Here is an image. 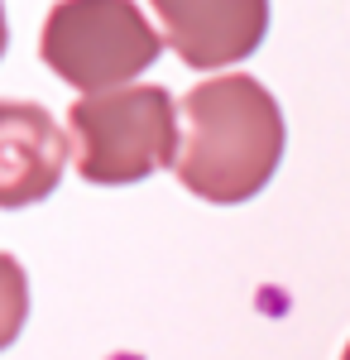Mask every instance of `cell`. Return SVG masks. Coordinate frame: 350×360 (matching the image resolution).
I'll list each match as a JSON object with an SVG mask.
<instances>
[{"mask_svg": "<svg viewBox=\"0 0 350 360\" xmlns=\"http://www.w3.org/2000/svg\"><path fill=\"white\" fill-rule=\"evenodd\" d=\"M188 120L173 173L202 202H249L283 164V111L249 72H216L178 101Z\"/></svg>", "mask_w": 350, "mask_h": 360, "instance_id": "cell-1", "label": "cell"}, {"mask_svg": "<svg viewBox=\"0 0 350 360\" xmlns=\"http://www.w3.org/2000/svg\"><path fill=\"white\" fill-rule=\"evenodd\" d=\"M178 101L159 82H125L67 106V144L77 173L96 188H125L178 159Z\"/></svg>", "mask_w": 350, "mask_h": 360, "instance_id": "cell-2", "label": "cell"}, {"mask_svg": "<svg viewBox=\"0 0 350 360\" xmlns=\"http://www.w3.org/2000/svg\"><path fill=\"white\" fill-rule=\"evenodd\" d=\"M163 53V34L135 0H58L39 29V58L82 96L135 82Z\"/></svg>", "mask_w": 350, "mask_h": 360, "instance_id": "cell-3", "label": "cell"}, {"mask_svg": "<svg viewBox=\"0 0 350 360\" xmlns=\"http://www.w3.org/2000/svg\"><path fill=\"white\" fill-rule=\"evenodd\" d=\"M163 44L188 68H235L269 34V0H149Z\"/></svg>", "mask_w": 350, "mask_h": 360, "instance_id": "cell-4", "label": "cell"}, {"mask_svg": "<svg viewBox=\"0 0 350 360\" xmlns=\"http://www.w3.org/2000/svg\"><path fill=\"white\" fill-rule=\"evenodd\" d=\"M72 144L34 101H0V207H34L63 183Z\"/></svg>", "mask_w": 350, "mask_h": 360, "instance_id": "cell-5", "label": "cell"}, {"mask_svg": "<svg viewBox=\"0 0 350 360\" xmlns=\"http://www.w3.org/2000/svg\"><path fill=\"white\" fill-rule=\"evenodd\" d=\"M25 317H29V278L20 269V259L0 250V351L20 336Z\"/></svg>", "mask_w": 350, "mask_h": 360, "instance_id": "cell-6", "label": "cell"}, {"mask_svg": "<svg viewBox=\"0 0 350 360\" xmlns=\"http://www.w3.org/2000/svg\"><path fill=\"white\" fill-rule=\"evenodd\" d=\"M5 44H10V25H5V0H0V58H5Z\"/></svg>", "mask_w": 350, "mask_h": 360, "instance_id": "cell-7", "label": "cell"}, {"mask_svg": "<svg viewBox=\"0 0 350 360\" xmlns=\"http://www.w3.org/2000/svg\"><path fill=\"white\" fill-rule=\"evenodd\" d=\"M341 360H350V341H346V351H341Z\"/></svg>", "mask_w": 350, "mask_h": 360, "instance_id": "cell-8", "label": "cell"}]
</instances>
